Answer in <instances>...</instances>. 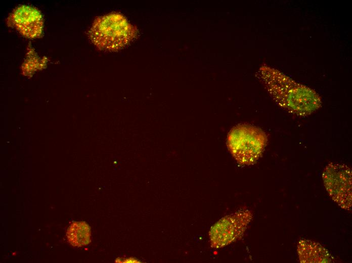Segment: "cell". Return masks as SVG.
Returning <instances> with one entry per match:
<instances>
[{"instance_id": "cell-7", "label": "cell", "mask_w": 352, "mask_h": 263, "mask_svg": "<svg viewBox=\"0 0 352 263\" xmlns=\"http://www.w3.org/2000/svg\"><path fill=\"white\" fill-rule=\"evenodd\" d=\"M297 251L300 262H330L333 257L321 244L307 239H301L297 246Z\"/></svg>"}, {"instance_id": "cell-8", "label": "cell", "mask_w": 352, "mask_h": 263, "mask_svg": "<svg viewBox=\"0 0 352 263\" xmlns=\"http://www.w3.org/2000/svg\"><path fill=\"white\" fill-rule=\"evenodd\" d=\"M66 236L72 246L81 247L86 246L92 241L91 227L84 222H74L68 228Z\"/></svg>"}, {"instance_id": "cell-1", "label": "cell", "mask_w": 352, "mask_h": 263, "mask_svg": "<svg viewBox=\"0 0 352 263\" xmlns=\"http://www.w3.org/2000/svg\"><path fill=\"white\" fill-rule=\"evenodd\" d=\"M259 78L282 109L298 116H309L322 106L321 98L314 90L299 83L280 71L265 66Z\"/></svg>"}, {"instance_id": "cell-9", "label": "cell", "mask_w": 352, "mask_h": 263, "mask_svg": "<svg viewBox=\"0 0 352 263\" xmlns=\"http://www.w3.org/2000/svg\"><path fill=\"white\" fill-rule=\"evenodd\" d=\"M116 262H140V260L133 257H128L124 258V257H118L115 259Z\"/></svg>"}, {"instance_id": "cell-4", "label": "cell", "mask_w": 352, "mask_h": 263, "mask_svg": "<svg viewBox=\"0 0 352 263\" xmlns=\"http://www.w3.org/2000/svg\"><path fill=\"white\" fill-rule=\"evenodd\" d=\"M351 170L344 164L330 163L322 173L324 185L330 197L341 208L351 209Z\"/></svg>"}, {"instance_id": "cell-3", "label": "cell", "mask_w": 352, "mask_h": 263, "mask_svg": "<svg viewBox=\"0 0 352 263\" xmlns=\"http://www.w3.org/2000/svg\"><path fill=\"white\" fill-rule=\"evenodd\" d=\"M268 141L261 129L249 124H240L230 132L228 145L231 154L240 164L250 165L261 156Z\"/></svg>"}, {"instance_id": "cell-5", "label": "cell", "mask_w": 352, "mask_h": 263, "mask_svg": "<svg viewBox=\"0 0 352 263\" xmlns=\"http://www.w3.org/2000/svg\"><path fill=\"white\" fill-rule=\"evenodd\" d=\"M252 218L251 212L247 209L239 210L222 218L210 230L211 246L220 248L240 239Z\"/></svg>"}, {"instance_id": "cell-6", "label": "cell", "mask_w": 352, "mask_h": 263, "mask_svg": "<svg viewBox=\"0 0 352 263\" xmlns=\"http://www.w3.org/2000/svg\"><path fill=\"white\" fill-rule=\"evenodd\" d=\"M8 19L9 22L26 37L35 38L41 34L42 17L38 10L33 7L20 6L14 10Z\"/></svg>"}, {"instance_id": "cell-2", "label": "cell", "mask_w": 352, "mask_h": 263, "mask_svg": "<svg viewBox=\"0 0 352 263\" xmlns=\"http://www.w3.org/2000/svg\"><path fill=\"white\" fill-rule=\"evenodd\" d=\"M137 31L121 14L111 13L97 18L89 31L93 43L101 50L117 51L135 36Z\"/></svg>"}]
</instances>
